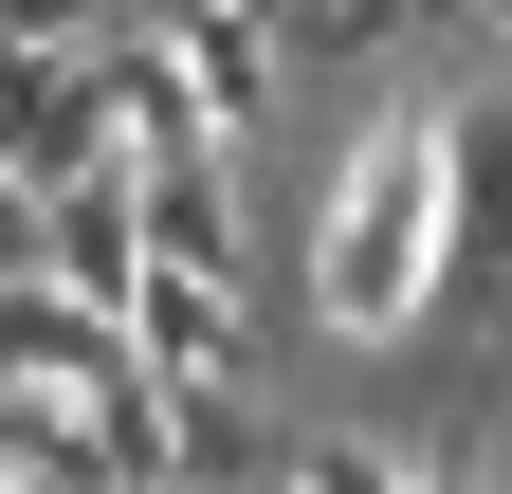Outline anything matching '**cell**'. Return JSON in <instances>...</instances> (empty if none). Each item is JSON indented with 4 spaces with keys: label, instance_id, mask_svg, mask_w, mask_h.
<instances>
[{
    "label": "cell",
    "instance_id": "cell-6",
    "mask_svg": "<svg viewBox=\"0 0 512 494\" xmlns=\"http://www.w3.org/2000/svg\"><path fill=\"white\" fill-rule=\"evenodd\" d=\"M55 293H92V312L147 293V202H128V183H74V202H55Z\"/></svg>",
    "mask_w": 512,
    "mask_h": 494
},
{
    "label": "cell",
    "instance_id": "cell-7",
    "mask_svg": "<svg viewBox=\"0 0 512 494\" xmlns=\"http://www.w3.org/2000/svg\"><path fill=\"white\" fill-rule=\"evenodd\" d=\"M293 494H439L403 440H366V421H330V440H293Z\"/></svg>",
    "mask_w": 512,
    "mask_h": 494
},
{
    "label": "cell",
    "instance_id": "cell-1",
    "mask_svg": "<svg viewBox=\"0 0 512 494\" xmlns=\"http://www.w3.org/2000/svg\"><path fill=\"white\" fill-rule=\"evenodd\" d=\"M458 293V110H384L330 165V238H311V312L330 330H421Z\"/></svg>",
    "mask_w": 512,
    "mask_h": 494
},
{
    "label": "cell",
    "instance_id": "cell-2",
    "mask_svg": "<svg viewBox=\"0 0 512 494\" xmlns=\"http://www.w3.org/2000/svg\"><path fill=\"white\" fill-rule=\"evenodd\" d=\"M0 183L74 202V183H128V110L92 55H0Z\"/></svg>",
    "mask_w": 512,
    "mask_h": 494
},
{
    "label": "cell",
    "instance_id": "cell-4",
    "mask_svg": "<svg viewBox=\"0 0 512 494\" xmlns=\"http://www.w3.org/2000/svg\"><path fill=\"white\" fill-rule=\"evenodd\" d=\"M147 37L183 55V74H202V110H220V147L256 129V110H275V55H293V37L256 19V0H147Z\"/></svg>",
    "mask_w": 512,
    "mask_h": 494
},
{
    "label": "cell",
    "instance_id": "cell-5",
    "mask_svg": "<svg viewBox=\"0 0 512 494\" xmlns=\"http://www.w3.org/2000/svg\"><path fill=\"white\" fill-rule=\"evenodd\" d=\"M128 202H147V257H165V275H256V238H238V165H220V147L128 165Z\"/></svg>",
    "mask_w": 512,
    "mask_h": 494
},
{
    "label": "cell",
    "instance_id": "cell-10",
    "mask_svg": "<svg viewBox=\"0 0 512 494\" xmlns=\"http://www.w3.org/2000/svg\"><path fill=\"white\" fill-rule=\"evenodd\" d=\"M55 275V202H37V183H0V293H37Z\"/></svg>",
    "mask_w": 512,
    "mask_h": 494
},
{
    "label": "cell",
    "instance_id": "cell-11",
    "mask_svg": "<svg viewBox=\"0 0 512 494\" xmlns=\"http://www.w3.org/2000/svg\"><path fill=\"white\" fill-rule=\"evenodd\" d=\"M476 19H512V0H476Z\"/></svg>",
    "mask_w": 512,
    "mask_h": 494
},
{
    "label": "cell",
    "instance_id": "cell-3",
    "mask_svg": "<svg viewBox=\"0 0 512 494\" xmlns=\"http://www.w3.org/2000/svg\"><path fill=\"white\" fill-rule=\"evenodd\" d=\"M128 348H147V385H256V293H238V275H165V257H147Z\"/></svg>",
    "mask_w": 512,
    "mask_h": 494
},
{
    "label": "cell",
    "instance_id": "cell-8",
    "mask_svg": "<svg viewBox=\"0 0 512 494\" xmlns=\"http://www.w3.org/2000/svg\"><path fill=\"white\" fill-rule=\"evenodd\" d=\"M512 257V129H458V275Z\"/></svg>",
    "mask_w": 512,
    "mask_h": 494
},
{
    "label": "cell",
    "instance_id": "cell-9",
    "mask_svg": "<svg viewBox=\"0 0 512 494\" xmlns=\"http://www.w3.org/2000/svg\"><path fill=\"white\" fill-rule=\"evenodd\" d=\"M110 0H0V55H92Z\"/></svg>",
    "mask_w": 512,
    "mask_h": 494
}]
</instances>
